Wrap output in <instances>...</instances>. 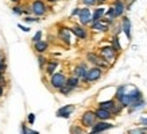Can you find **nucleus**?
Wrapping results in <instances>:
<instances>
[{
    "label": "nucleus",
    "instance_id": "obj_17",
    "mask_svg": "<svg viewBox=\"0 0 147 134\" xmlns=\"http://www.w3.org/2000/svg\"><path fill=\"white\" fill-rule=\"evenodd\" d=\"M57 67H58V61H50V63H47L46 72H47L49 75H54V71H55Z\"/></svg>",
    "mask_w": 147,
    "mask_h": 134
},
{
    "label": "nucleus",
    "instance_id": "obj_24",
    "mask_svg": "<svg viewBox=\"0 0 147 134\" xmlns=\"http://www.w3.org/2000/svg\"><path fill=\"white\" fill-rule=\"evenodd\" d=\"M127 134H147V130L138 127V129H131V130H128V133H127Z\"/></svg>",
    "mask_w": 147,
    "mask_h": 134
},
{
    "label": "nucleus",
    "instance_id": "obj_11",
    "mask_svg": "<svg viewBox=\"0 0 147 134\" xmlns=\"http://www.w3.org/2000/svg\"><path fill=\"white\" fill-rule=\"evenodd\" d=\"M86 58H88V61H89V63L94 64V65H97L98 68H100V67H104V64H102L101 58L97 57L96 54H93V53H88V54H86Z\"/></svg>",
    "mask_w": 147,
    "mask_h": 134
},
{
    "label": "nucleus",
    "instance_id": "obj_1",
    "mask_svg": "<svg viewBox=\"0 0 147 134\" xmlns=\"http://www.w3.org/2000/svg\"><path fill=\"white\" fill-rule=\"evenodd\" d=\"M96 114L93 111H86L81 116V123L84 127H93L96 125Z\"/></svg>",
    "mask_w": 147,
    "mask_h": 134
},
{
    "label": "nucleus",
    "instance_id": "obj_41",
    "mask_svg": "<svg viewBox=\"0 0 147 134\" xmlns=\"http://www.w3.org/2000/svg\"><path fill=\"white\" fill-rule=\"evenodd\" d=\"M104 1H105V0H97V3H98V4H101V3H104Z\"/></svg>",
    "mask_w": 147,
    "mask_h": 134
},
{
    "label": "nucleus",
    "instance_id": "obj_23",
    "mask_svg": "<svg viewBox=\"0 0 147 134\" xmlns=\"http://www.w3.org/2000/svg\"><path fill=\"white\" fill-rule=\"evenodd\" d=\"M124 91H125V87H124V85H123V87H119V88H117V92H116V99H117V100H120V99L125 95Z\"/></svg>",
    "mask_w": 147,
    "mask_h": 134
},
{
    "label": "nucleus",
    "instance_id": "obj_15",
    "mask_svg": "<svg viewBox=\"0 0 147 134\" xmlns=\"http://www.w3.org/2000/svg\"><path fill=\"white\" fill-rule=\"evenodd\" d=\"M59 38L65 42V44H70V34H69V30H66V29H61L59 30Z\"/></svg>",
    "mask_w": 147,
    "mask_h": 134
},
{
    "label": "nucleus",
    "instance_id": "obj_32",
    "mask_svg": "<svg viewBox=\"0 0 147 134\" xmlns=\"http://www.w3.org/2000/svg\"><path fill=\"white\" fill-rule=\"evenodd\" d=\"M82 1H84V4H86V5H92L94 1H97V0H82Z\"/></svg>",
    "mask_w": 147,
    "mask_h": 134
},
{
    "label": "nucleus",
    "instance_id": "obj_44",
    "mask_svg": "<svg viewBox=\"0 0 147 134\" xmlns=\"http://www.w3.org/2000/svg\"><path fill=\"white\" fill-rule=\"evenodd\" d=\"M12 1H18V0H12Z\"/></svg>",
    "mask_w": 147,
    "mask_h": 134
},
{
    "label": "nucleus",
    "instance_id": "obj_40",
    "mask_svg": "<svg viewBox=\"0 0 147 134\" xmlns=\"http://www.w3.org/2000/svg\"><path fill=\"white\" fill-rule=\"evenodd\" d=\"M1 95H3V87L0 85V96H1Z\"/></svg>",
    "mask_w": 147,
    "mask_h": 134
},
{
    "label": "nucleus",
    "instance_id": "obj_25",
    "mask_svg": "<svg viewBox=\"0 0 147 134\" xmlns=\"http://www.w3.org/2000/svg\"><path fill=\"white\" fill-rule=\"evenodd\" d=\"M107 16L109 20H112L113 18H116V14H115V8H109L107 11Z\"/></svg>",
    "mask_w": 147,
    "mask_h": 134
},
{
    "label": "nucleus",
    "instance_id": "obj_12",
    "mask_svg": "<svg viewBox=\"0 0 147 134\" xmlns=\"http://www.w3.org/2000/svg\"><path fill=\"white\" fill-rule=\"evenodd\" d=\"M116 107L115 100H107V102H101L98 104V108H102V110H107V111H113V108Z\"/></svg>",
    "mask_w": 147,
    "mask_h": 134
},
{
    "label": "nucleus",
    "instance_id": "obj_4",
    "mask_svg": "<svg viewBox=\"0 0 147 134\" xmlns=\"http://www.w3.org/2000/svg\"><path fill=\"white\" fill-rule=\"evenodd\" d=\"M116 52H115V49L112 48V46H104V48H101V50H100V54H101V57L105 60V61H112L113 58H115V56H116Z\"/></svg>",
    "mask_w": 147,
    "mask_h": 134
},
{
    "label": "nucleus",
    "instance_id": "obj_21",
    "mask_svg": "<svg viewBox=\"0 0 147 134\" xmlns=\"http://www.w3.org/2000/svg\"><path fill=\"white\" fill-rule=\"evenodd\" d=\"M93 29L94 30H101V31H105V30L108 29V24L101 23V22H94L93 23Z\"/></svg>",
    "mask_w": 147,
    "mask_h": 134
},
{
    "label": "nucleus",
    "instance_id": "obj_6",
    "mask_svg": "<svg viewBox=\"0 0 147 134\" xmlns=\"http://www.w3.org/2000/svg\"><path fill=\"white\" fill-rule=\"evenodd\" d=\"M111 127H113V125H111V123H108V122H104V121H100L97 122L96 125L92 127V131H94V133H101V131H104V130H108L111 129Z\"/></svg>",
    "mask_w": 147,
    "mask_h": 134
},
{
    "label": "nucleus",
    "instance_id": "obj_26",
    "mask_svg": "<svg viewBox=\"0 0 147 134\" xmlns=\"http://www.w3.org/2000/svg\"><path fill=\"white\" fill-rule=\"evenodd\" d=\"M22 133H23V134H39L38 131H32V130H28L24 125H22Z\"/></svg>",
    "mask_w": 147,
    "mask_h": 134
},
{
    "label": "nucleus",
    "instance_id": "obj_36",
    "mask_svg": "<svg viewBox=\"0 0 147 134\" xmlns=\"http://www.w3.org/2000/svg\"><path fill=\"white\" fill-rule=\"evenodd\" d=\"M77 14H80V10H78V8H76V10H74V11L71 12V15L74 16V15H77Z\"/></svg>",
    "mask_w": 147,
    "mask_h": 134
},
{
    "label": "nucleus",
    "instance_id": "obj_43",
    "mask_svg": "<svg viewBox=\"0 0 147 134\" xmlns=\"http://www.w3.org/2000/svg\"><path fill=\"white\" fill-rule=\"evenodd\" d=\"M49 1H57V0H49Z\"/></svg>",
    "mask_w": 147,
    "mask_h": 134
},
{
    "label": "nucleus",
    "instance_id": "obj_5",
    "mask_svg": "<svg viewBox=\"0 0 147 134\" xmlns=\"http://www.w3.org/2000/svg\"><path fill=\"white\" fill-rule=\"evenodd\" d=\"M31 10L32 12L35 14V15H43L46 12V5L43 1H40V0H35L31 5Z\"/></svg>",
    "mask_w": 147,
    "mask_h": 134
},
{
    "label": "nucleus",
    "instance_id": "obj_45",
    "mask_svg": "<svg viewBox=\"0 0 147 134\" xmlns=\"http://www.w3.org/2000/svg\"><path fill=\"white\" fill-rule=\"evenodd\" d=\"M0 60H1V54H0Z\"/></svg>",
    "mask_w": 147,
    "mask_h": 134
},
{
    "label": "nucleus",
    "instance_id": "obj_3",
    "mask_svg": "<svg viewBox=\"0 0 147 134\" xmlns=\"http://www.w3.org/2000/svg\"><path fill=\"white\" fill-rule=\"evenodd\" d=\"M51 85H53L54 88L57 89H61L63 85H66V77L63 76L62 73H54L53 76H51Z\"/></svg>",
    "mask_w": 147,
    "mask_h": 134
},
{
    "label": "nucleus",
    "instance_id": "obj_27",
    "mask_svg": "<svg viewBox=\"0 0 147 134\" xmlns=\"http://www.w3.org/2000/svg\"><path fill=\"white\" fill-rule=\"evenodd\" d=\"M71 91V88L69 87V85H63L62 88H61V94H63V95H67L69 92Z\"/></svg>",
    "mask_w": 147,
    "mask_h": 134
},
{
    "label": "nucleus",
    "instance_id": "obj_31",
    "mask_svg": "<svg viewBox=\"0 0 147 134\" xmlns=\"http://www.w3.org/2000/svg\"><path fill=\"white\" fill-rule=\"evenodd\" d=\"M73 134H82V131H81L80 127H73Z\"/></svg>",
    "mask_w": 147,
    "mask_h": 134
},
{
    "label": "nucleus",
    "instance_id": "obj_34",
    "mask_svg": "<svg viewBox=\"0 0 147 134\" xmlns=\"http://www.w3.org/2000/svg\"><path fill=\"white\" fill-rule=\"evenodd\" d=\"M140 123L144 125V126H147V118H142V119H140Z\"/></svg>",
    "mask_w": 147,
    "mask_h": 134
},
{
    "label": "nucleus",
    "instance_id": "obj_19",
    "mask_svg": "<svg viewBox=\"0 0 147 134\" xmlns=\"http://www.w3.org/2000/svg\"><path fill=\"white\" fill-rule=\"evenodd\" d=\"M78 83H80V79L78 77H70V79H67V81H66V85H69L71 89L74 88V87H77L78 85Z\"/></svg>",
    "mask_w": 147,
    "mask_h": 134
},
{
    "label": "nucleus",
    "instance_id": "obj_9",
    "mask_svg": "<svg viewBox=\"0 0 147 134\" xmlns=\"http://www.w3.org/2000/svg\"><path fill=\"white\" fill-rule=\"evenodd\" d=\"M94 114H96V118L97 119H100V121H105V119H109L112 115L111 111H107V110H102V108H97L96 111H94Z\"/></svg>",
    "mask_w": 147,
    "mask_h": 134
},
{
    "label": "nucleus",
    "instance_id": "obj_13",
    "mask_svg": "<svg viewBox=\"0 0 147 134\" xmlns=\"http://www.w3.org/2000/svg\"><path fill=\"white\" fill-rule=\"evenodd\" d=\"M71 31L74 33V35H76L77 38H81V39L86 38V31L80 26H73L71 27Z\"/></svg>",
    "mask_w": 147,
    "mask_h": 134
},
{
    "label": "nucleus",
    "instance_id": "obj_22",
    "mask_svg": "<svg viewBox=\"0 0 147 134\" xmlns=\"http://www.w3.org/2000/svg\"><path fill=\"white\" fill-rule=\"evenodd\" d=\"M112 48L115 49V52H119V50L121 49L120 44H119V38H117V37H113V38H112Z\"/></svg>",
    "mask_w": 147,
    "mask_h": 134
},
{
    "label": "nucleus",
    "instance_id": "obj_2",
    "mask_svg": "<svg viewBox=\"0 0 147 134\" xmlns=\"http://www.w3.org/2000/svg\"><path fill=\"white\" fill-rule=\"evenodd\" d=\"M101 68H98V67H94V68H90V69H88V73H86V76H85L84 81H96L98 80L100 77H101Z\"/></svg>",
    "mask_w": 147,
    "mask_h": 134
},
{
    "label": "nucleus",
    "instance_id": "obj_33",
    "mask_svg": "<svg viewBox=\"0 0 147 134\" xmlns=\"http://www.w3.org/2000/svg\"><path fill=\"white\" fill-rule=\"evenodd\" d=\"M34 121H35V115H34V114H30V115H28V122H30V123H34Z\"/></svg>",
    "mask_w": 147,
    "mask_h": 134
},
{
    "label": "nucleus",
    "instance_id": "obj_28",
    "mask_svg": "<svg viewBox=\"0 0 147 134\" xmlns=\"http://www.w3.org/2000/svg\"><path fill=\"white\" fill-rule=\"evenodd\" d=\"M40 37H42V33H40V31H38V33H36V34H35V35H34V38H32V41H34L35 44H36V42H39V41H40Z\"/></svg>",
    "mask_w": 147,
    "mask_h": 134
},
{
    "label": "nucleus",
    "instance_id": "obj_42",
    "mask_svg": "<svg viewBox=\"0 0 147 134\" xmlns=\"http://www.w3.org/2000/svg\"><path fill=\"white\" fill-rule=\"evenodd\" d=\"M90 134H101V133H94V131H92V133H90Z\"/></svg>",
    "mask_w": 147,
    "mask_h": 134
},
{
    "label": "nucleus",
    "instance_id": "obj_8",
    "mask_svg": "<svg viewBox=\"0 0 147 134\" xmlns=\"http://www.w3.org/2000/svg\"><path fill=\"white\" fill-rule=\"evenodd\" d=\"M73 110H74L73 106H65V107H61L57 111V116H59V118H69L70 114L73 112Z\"/></svg>",
    "mask_w": 147,
    "mask_h": 134
},
{
    "label": "nucleus",
    "instance_id": "obj_37",
    "mask_svg": "<svg viewBox=\"0 0 147 134\" xmlns=\"http://www.w3.org/2000/svg\"><path fill=\"white\" fill-rule=\"evenodd\" d=\"M27 22H36V19L35 18H26Z\"/></svg>",
    "mask_w": 147,
    "mask_h": 134
},
{
    "label": "nucleus",
    "instance_id": "obj_14",
    "mask_svg": "<svg viewBox=\"0 0 147 134\" xmlns=\"http://www.w3.org/2000/svg\"><path fill=\"white\" fill-rule=\"evenodd\" d=\"M123 30H124L127 38L131 39V22H129V19L127 18V16L123 18Z\"/></svg>",
    "mask_w": 147,
    "mask_h": 134
},
{
    "label": "nucleus",
    "instance_id": "obj_16",
    "mask_svg": "<svg viewBox=\"0 0 147 134\" xmlns=\"http://www.w3.org/2000/svg\"><path fill=\"white\" fill-rule=\"evenodd\" d=\"M115 14L116 16H120L121 14H123V11H124V4H123V1H120V0H116L115 1Z\"/></svg>",
    "mask_w": 147,
    "mask_h": 134
},
{
    "label": "nucleus",
    "instance_id": "obj_30",
    "mask_svg": "<svg viewBox=\"0 0 147 134\" xmlns=\"http://www.w3.org/2000/svg\"><path fill=\"white\" fill-rule=\"evenodd\" d=\"M38 60H39V67L42 68V67H43V64L46 63V58L42 57V56H39V57H38Z\"/></svg>",
    "mask_w": 147,
    "mask_h": 134
},
{
    "label": "nucleus",
    "instance_id": "obj_20",
    "mask_svg": "<svg viewBox=\"0 0 147 134\" xmlns=\"http://www.w3.org/2000/svg\"><path fill=\"white\" fill-rule=\"evenodd\" d=\"M102 15H104V10H102V8H97L93 12V16H92V19H93L94 22H97V20H100V19L102 18Z\"/></svg>",
    "mask_w": 147,
    "mask_h": 134
},
{
    "label": "nucleus",
    "instance_id": "obj_7",
    "mask_svg": "<svg viewBox=\"0 0 147 134\" xmlns=\"http://www.w3.org/2000/svg\"><path fill=\"white\" fill-rule=\"evenodd\" d=\"M78 16H80V22L82 24H88V23L92 20V16H90V11L88 8H82L80 10V14H78Z\"/></svg>",
    "mask_w": 147,
    "mask_h": 134
},
{
    "label": "nucleus",
    "instance_id": "obj_39",
    "mask_svg": "<svg viewBox=\"0 0 147 134\" xmlns=\"http://www.w3.org/2000/svg\"><path fill=\"white\" fill-rule=\"evenodd\" d=\"M4 81V76H3V73H0V83H3Z\"/></svg>",
    "mask_w": 147,
    "mask_h": 134
},
{
    "label": "nucleus",
    "instance_id": "obj_18",
    "mask_svg": "<svg viewBox=\"0 0 147 134\" xmlns=\"http://www.w3.org/2000/svg\"><path fill=\"white\" fill-rule=\"evenodd\" d=\"M46 49H47V42H45V41H39V42H36L35 44V50L36 52L43 53Z\"/></svg>",
    "mask_w": 147,
    "mask_h": 134
},
{
    "label": "nucleus",
    "instance_id": "obj_35",
    "mask_svg": "<svg viewBox=\"0 0 147 134\" xmlns=\"http://www.w3.org/2000/svg\"><path fill=\"white\" fill-rule=\"evenodd\" d=\"M19 27H20V30H24V31H30V29H28V27H23L22 24H19Z\"/></svg>",
    "mask_w": 147,
    "mask_h": 134
},
{
    "label": "nucleus",
    "instance_id": "obj_38",
    "mask_svg": "<svg viewBox=\"0 0 147 134\" xmlns=\"http://www.w3.org/2000/svg\"><path fill=\"white\" fill-rule=\"evenodd\" d=\"M13 12H16V14H22V10H20V8H13Z\"/></svg>",
    "mask_w": 147,
    "mask_h": 134
},
{
    "label": "nucleus",
    "instance_id": "obj_29",
    "mask_svg": "<svg viewBox=\"0 0 147 134\" xmlns=\"http://www.w3.org/2000/svg\"><path fill=\"white\" fill-rule=\"evenodd\" d=\"M4 71H5V63H4V60L1 58L0 60V73H3Z\"/></svg>",
    "mask_w": 147,
    "mask_h": 134
},
{
    "label": "nucleus",
    "instance_id": "obj_10",
    "mask_svg": "<svg viewBox=\"0 0 147 134\" xmlns=\"http://www.w3.org/2000/svg\"><path fill=\"white\" fill-rule=\"evenodd\" d=\"M86 73H88V69L85 68V65H78V67H76V69H74V76L78 77V79H82V80L85 79Z\"/></svg>",
    "mask_w": 147,
    "mask_h": 134
}]
</instances>
